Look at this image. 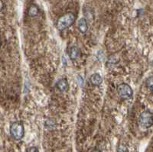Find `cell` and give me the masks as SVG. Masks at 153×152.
<instances>
[{
	"instance_id": "9a60e30c",
	"label": "cell",
	"mask_w": 153,
	"mask_h": 152,
	"mask_svg": "<svg viewBox=\"0 0 153 152\" xmlns=\"http://www.w3.org/2000/svg\"><path fill=\"white\" fill-rule=\"evenodd\" d=\"M91 152H101V151L99 150V149H94V150H93Z\"/></svg>"
},
{
	"instance_id": "5b68a950",
	"label": "cell",
	"mask_w": 153,
	"mask_h": 152,
	"mask_svg": "<svg viewBox=\"0 0 153 152\" xmlns=\"http://www.w3.org/2000/svg\"><path fill=\"white\" fill-rule=\"evenodd\" d=\"M68 54L71 60H76L80 55V50L76 46H71L68 49Z\"/></svg>"
},
{
	"instance_id": "7c38bea8",
	"label": "cell",
	"mask_w": 153,
	"mask_h": 152,
	"mask_svg": "<svg viewBox=\"0 0 153 152\" xmlns=\"http://www.w3.org/2000/svg\"><path fill=\"white\" fill-rule=\"evenodd\" d=\"M25 152H39V150L35 146H32V147H29L28 148H26Z\"/></svg>"
},
{
	"instance_id": "8fae6325",
	"label": "cell",
	"mask_w": 153,
	"mask_h": 152,
	"mask_svg": "<svg viewBox=\"0 0 153 152\" xmlns=\"http://www.w3.org/2000/svg\"><path fill=\"white\" fill-rule=\"evenodd\" d=\"M146 86H147V87H148L151 91H152V76H150L148 80H147Z\"/></svg>"
},
{
	"instance_id": "5bb4252c",
	"label": "cell",
	"mask_w": 153,
	"mask_h": 152,
	"mask_svg": "<svg viewBox=\"0 0 153 152\" xmlns=\"http://www.w3.org/2000/svg\"><path fill=\"white\" fill-rule=\"evenodd\" d=\"M3 7H4L3 2H2V1H1V0H0V12H1V11L2 10Z\"/></svg>"
},
{
	"instance_id": "6da1fadb",
	"label": "cell",
	"mask_w": 153,
	"mask_h": 152,
	"mask_svg": "<svg viewBox=\"0 0 153 152\" xmlns=\"http://www.w3.org/2000/svg\"><path fill=\"white\" fill-rule=\"evenodd\" d=\"M75 19H76V17L74 14L71 12L61 16L57 22V28L59 31H64L67 29L74 23Z\"/></svg>"
},
{
	"instance_id": "9c48e42d",
	"label": "cell",
	"mask_w": 153,
	"mask_h": 152,
	"mask_svg": "<svg viewBox=\"0 0 153 152\" xmlns=\"http://www.w3.org/2000/svg\"><path fill=\"white\" fill-rule=\"evenodd\" d=\"M28 14L30 17H35L39 14V8L36 5H30L28 9Z\"/></svg>"
},
{
	"instance_id": "52a82bcc",
	"label": "cell",
	"mask_w": 153,
	"mask_h": 152,
	"mask_svg": "<svg viewBox=\"0 0 153 152\" xmlns=\"http://www.w3.org/2000/svg\"><path fill=\"white\" fill-rule=\"evenodd\" d=\"M77 28L80 31V32L85 34L88 30V24H87V19L84 18H81L79 19L78 22H77Z\"/></svg>"
},
{
	"instance_id": "277c9868",
	"label": "cell",
	"mask_w": 153,
	"mask_h": 152,
	"mask_svg": "<svg viewBox=\"0 0 153 152\" xmlns=\"http://www.w3.org/2000/svg\"><path fill=\"white\" fill-rule=\"evenodd\" d=\"M117 93L119 96L123 99H129L132 97L133 95V90L132 87L127 83H123L118 85L117 87Z\"/></svg>"
},
{
	"instance_id": "7a4b0ae2",
	"label": "cell",
	"mask_w": 153,
	"mask_h": 152,
	"mask_svg": "<svg viewBox=\"0 0 153 152\" xmlns=\"http://www.w3.org/2000/svg\"><path fill=\"white\" fill-rule=\"evenodd\" d=\"M10 135L15 140L19 141L25 136L24 125L21 122H14L10 125Z\"/></svg>"
},
{
	"instance_id": "ba28073f",
	"label": "cell",
	"mask_w": 153,
	"mask_h": 152,
	"mask_svg": "<svg viewBox=\"0 0 153 152\" xmlns=\"http://www.w3.org/2000/svg\"><path fill=\"white\" fill-rule=\"evenodd\" d=\"M90 81L92 85H94L95 87H98L103 83V78L99 73H94L90 77Z\"/></svg>"
},
{
	"instance_id": "8992f818",
	"label": "cell",
	"mask_w": 153,
	"mask_h": 152,
	"mask_svg": "<svg viewBox=\"0 0 153 152\" xmlns=\"http://www.w3.org/2000/svg\"><path fill=\"white\" fill-rule=\"evenodd\" d=\"M56 87L59 91L65 92L69 87L68 85V81L66 78H61L56 83Z\"/></svg>"
},
{
	"instance_id": "30bf717a",
	"label": "cell",
	"mask_w": 153,
	"mask_h": 152,
	"mask_svg": "<svg viewBox=\"0 0 153 152\" xmlns=\"http://www.w3.org/2000/svg\"><path fill=\"white\" fill-rule=\"evenodd\" d=\"M117 152H129L128 150V148L126 146L123 144H121V145H119L118 147H117Z\"/></svg>"
},
{
	"instance_id": "4fadbf2b",
	"label": "cell",
	"mask_w": 153,
	"mask_h": 152,
	"mask_svg": "<svg viewBox=\"0 0 153 152\" xmlns=\"http://www.w3.org/2000/svg\"><path fill=\"white\" fill-rule=\"evenodd\" d=\"M45 125L46 127H49V128L51 127H51H53L54 125V123L51 119H48L45 122Z\"/></svg>"
},
{
	"instance_id": "3957f363",
	"label": "cell",
	"mask_w": 153,
	"mask_h": 152,
	"mask_svg": "<svg viewBox=\"0 0 153 152\" xmlns=\"http://www.w3.org/2000/svg\"><path fill=\"white\" fill-rule=\"evenodd\" d=\"M138 123L139 126L143 128H149L152 126L153 115L150 110H145L141 112L138 119Z\"/></svg>"
}]
</instances>
